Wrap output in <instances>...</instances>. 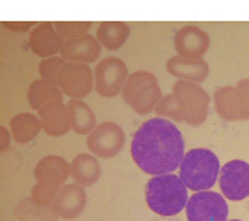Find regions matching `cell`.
<instances>
[{"mask_svg":"<svg viewBox=\"0 0 249 221\" xmlns=\"http://www.w3.org/2000/svg\"><path fill=\"white\" fill-rule=\"evenodd\" d=\"M53 25H54V30L60 34V37L63 40L77 39V37L86 36L89 28L93 27L91 21H56Z\"/></svg>","mask_w":249,"mask_h":221,"instance_id":"obj_25","label":"cell"},{"mask_svg":"<svg viewBox=\"0 0 249 221\" xmlns=\"http://www.w3.org/2000/svg\"><path fill=\"white\" fill-rule=\"evenodd\" d=\"M100 53H102V44L98 42L97 37L86 34V36L77 37V39L63 40L60 56L67 62L86 63L88 65L91 62H97Z\"/></svg>","mask_w":249,"mask_h":221,"instance_id":"obj_16","label":"cell"},{"mask_svg":"<svg viewBox=\"0 0 249 221\" xmlns=\"http://www.w3.org/2000/svg\"><path fill=\"white\" fill-rule=\"evenodd\" d=\"M219 188L225 199L240 202L249 197V164L244 160H231L221 167Z\"/></svg>","mask_w":249,"mask_h":221,"instance_id":"obj_12","label":"cell"},{"mask_svg":"<svg viewBox=\"0 0 249 221\" xmlns=\"http://www.w3.org/2000/svg\"><path fill=\"white\" fill-rule=\"evenodd\" d=\"M95 90L100 97L112 98L120 95L124 88V83L128 79V67L123 60L114 56L104 58L97 63L93 71Z\"/></svg>","mask_w":249,"mask_h":221,"instance_id":"obj_9","label":"cell"},{"mask_svg":"<svg viewBox=\"0 0 249 221\" xmlns=\"http://www.w3.org/2000/svg\"><path fill=\"white\" fill-rule=\"evenodd\" d=\"M214 109L225 121L249 120V79H240L235 86H221L213 95Z\"/></svg>","mask_w":249,"mask_h":221,"instance_id":"obj_7","label":"cell"},{"mask_svg":"<svg viewBox=\"0 0 249 221\" xmlns=\"http://www.w3.org/2000/svg\"><path fill=\"white\" fill-rule=\"evenodd\" d=\"M28 104L32 109L40 110L48 104H63V92L44 79H37L28 86Z\"/></svg>","mask_w":249,"mask_h":221,"instance_id":"obj_21","label":"cell"},{"mask_svg":"<svg viewBox=\"0 0 249 221\" xmlns=\"http://www.w3.org/2000/svg\"><path fill=\"white\" fill-rule=\"evenodd\" d=\"M86 202H88V197H86V191L83 186L63 184L58 190V193L54 195L51 207L58 214V218L71 221L85 211Z\"/></svg>","mask_w":249,"mask_h":221,"instance_id":"obj_14","label":"cell"},{"mask_svg":"<svg viewBox=\"0 0 249 221\" xmlns=\"http://www.w3.org/2000/svg\"><path fill=\"white\" fill-rule=\"evenodd\" d=\"M39 120L42 130L49 137H62L71 129V118L65 104H48L39 110Z\"/></svg>","mask_w":249,"mask_h":221,"instance_id":"obj_18","label":"cell"},{"mask_svg":"<svg viewBox=\"0 0 249 221\" xmlns=\"http://www.w3.org/2000/svg\"><path fill=\"white\" fill-rule=\"evenodd\" d=\"M71 176L79 186H93L102 176V167L95 155L81 153L71 164Z\"/></svg>","mask_w":249,"mask_h":221,"instance_id":"obj_19","label":"cell"},{"mask_svg":"<svg viewBox=\"0 0 249 221\" xmlns=\"http://www.w3.org/2000/svg\"><path fill=\"white\" fill-rule=\"evenodd\" d=\"M174 48L178 51V56L190 58V60H200L211 48L209 34L195 25H186L179 28L174 36Z\"/></svg>","mask_w":249,"mask_h":221,"instance_id":"obj_13","label":"cell"},{"mask_svg":"<svg viewBox=\"0 0 249 221\" xmlns=\"http://www.w3.org/2000/svg\"><path fill=\"white\" fill-rule=\"evenodd\" d=\"M69 118H71V129L79 135H89L97 129V118L91 107L85 100L71 98L67 104Z\"/></svg>","mask_w":249,"mask_h":221,"instance_id":"obj_20","label":"cell"},{"mask_svg":"<svg viewBox=\"0 0 249 221\" xmlns=\"http://www.w3.org/2000/svg\"><path fill=\"white\" fill-rule=\"evenodd\" d=\"M9 130L14 141L19 144H27L39 135L42 125H40L39 116L30 114V112H19L9 121Z\"/></svg>","mask_w":249,"mask_h":221,"instance_id":"obj_22","label":"cell"},{"mask_svg":"<svg viewBox=\"0 0 249 221\" xmlns=\"http://www.w3.org/2000/svg\"><path fill=\"white\" fill-rule=\"evenodd\" d=\"M209 93L200 84L178 81L172 86V93L161 97L155 110L158 118L186 123L190 127H200L209 116Z\"/></svg>","mask_w":249,"mask_h":221,"instance_id":"obj_2","label":"cell"},{"mask_svg":"<svg viewBox=\"0 0 249 221\" xmlns=\"http://www.w3.org/2000/svg\"><path fill=\"white\" fill-rule=\"evenodd\" d=\"M167 72L178 81H188V83H202L209 75V63L204 58L200 60H190L182 56H172L167 60Z\"/></svg>","mask_w":249,"mask_h":221,"instance_id":"obj_17","label":"cell"},{"mask_svg":"<svg viewBox=\"0 0 249 221\" xmlns=\"http://www.w3.org/2000/svg\"><path fill=\"white\" fill-rule=\"evenodd\" d=\"M228 221H242V220H228Z\"/></svg>","mask_w":249,"mask_h":221,"instance_id":"obj_29","label":"cell"},{"mask_svg":"<svg viewBox=\"0 0 249 221\" xmlns=\"http://www.w3.org/2000/svg\"><path fill=\"white\" fill-rule=\"evenodd\" d=\"M130 27L123 21H102L97 28L98 42L109 51H116L128 40Z\"/></svg>","mask_w":249,"mask_h":221,"instance_id":"obj_23","label":"cell"},{"mask_svg":"<svg viewBox=\"0 0 249 221\" xmlns=\"http://www.w3.org/2000/svg\"><path fill=\"white\" fill-rule=\"evenodd\" d=\"M147 207L155 214L163 218L176 216L182 209H186L188 203V188L181 181V177L176 174H163V176H153L146 184Z\"/></svg>","mask_w":249,"mask_h":221,"instance_id":"obj_3","label":"cell"},{"mask_svg":"<svg viewBox=\"0 0 249 221\" xmlns=\"http://www.w3.org/2000/svg\"><path fill=\"white\" fill-rule=\"evenodd\" d=\"M16 214L21 221H58V214L51 205H40L32 199L23 200L16 209Z\"/></svg>","mask_w":249,"mask_h":221,"instance_id":"obj_24","label":"cell"},{"mask_svg":"<svg viewBox=\"0 0 249 221\" xmlns=\"http://www.w3.org/2000/svg\"><path fill=\"white\" fill-rule=\"evenodd\" d=\"M0 133H2V144H0V149L2 151H5L7 147H9V144H11V130L9 129H5V127H2L0 129Z\"/></svg>","mask_w":249,"mask_h":221,"instance_id":"obj_28","label":"cell"},{"mask_svg":"<svg viewBox=\"0 0 249 221\" xmlns=\"http://www.w3.org/2000/svg\"><path fill=\"white\" fill-rule=\"evenodd\" d=\"M121 97L126 106H130L137 114L142 116L156 109L163 95H161L160 84L155 74L147 71H137L128 75Z\"/></svg>","mask_w":249,"mask_h":221,"instance_id":"obj_6","label":"cell"},{"mask_svg":"<svg viewBox=\"0 0 249 221\" xmlns=\"http://www.w3.org/2000/svg\"><path fill=\"white\" fill-rule=\"evenodd\" d=\"M219 172H221V165L218 156L211 149H204V147L188 151L179 167L181 181L186 184L188 190H193L195 193L211 190L219 179Z\"/></svg>","mask_w":249,"mask_h":221,"instance_id":"obj_4","label":"cell"},{"mask_svg":"<svg viewBox=\"0 0 249 221\" xmlns=\"http://www.w3.org/2000/svg\"><path fill=\"white\" fill-rule=\"evenodd\" d=\"M65 63L62 56H53V58H46L42 62L39 63V74H40V79L48 81V83L54 84L56 81V75L62 69V65Z\"/></svg>","mask_w":249,"mask_h":221,"instance_id":"obj_26","label":"cell"},{"mask_svg":"<svg viewBox=\"0 0 249 221\" xmlns=\"http://www.w3.org/2000/svg\"><path fill=\"white\" fill-rule=\"evenodd\" d=\"M54 86L62 90L63 95L83 100L95 88L93 71L86 63H76L65 60V63L62 65V69H60V72L56 75Z\"/></svg>","mask_w":249,"mask_h":221,"instance_id":"obj_8","label":"cell"},{"mask_svg":"<svg viewBox=\"0 0 249 221\" xmlns=\"http://www.w3.org/2000/svg\"><path fill=\"white\" fill-rule=\"evenodd\" d=\"M34 176H36V186L32 188L30 199L40 205H51L54 195L71 176V165L62 156L49 155L36 165Z\"/></svg>","mask_w":249,"mask_h":221,"instance_id":"obj_5","label":"cell"},{"mask_svg":"<svg viewBox=\"0 0 249 221\" xmlns=\"http://www.w3.org/2000/svg\"><path fill=\"white\" fill-rule=\"evenodd\" d=\"M124 130L114 121L97 125V129L86 139L88 149L97 158H114L124 147Z\"/></svg>","mask_w":249,"mask_h":221,"instance_id":"obj_11","label":"cell"},{"mask_svg":"<svg viewBox=\"0 0 249 221\" xmlns=\"http://www.w3.org/2000/svg\"><path fill=\"white\" fill-rule=\"evenodd\" d=\"M30 49L34 51V55L40 58H53L56 56V53L62 51L63 39L60 37L54 25L49 21L39 23L36 25V28L30 32V39H28Z\"/></svg>","mask_w":249,"mask_h":221,"instance_id":"obj_15","label":"cell"},{"mask_svg":"<svg viewBox=\"0 0 249 221\" xmlns=\"http://www.w3.org/2000/svg\"><path fill=\"white\" fill-rule=\"evenodd\" d=\"M130 151L135 165L149 176L172 174L186 155L181 130L165 118H153L141 125Z\"/></svg>","mask_w":249,"mask_h":221,"instance_id":"obj_1","label":"cell"},{"mask_svg":"<svg viewBox=\"0 0 249 221\" xmlns=\"http://www.w3.org/2000/svg\"><path fill=\"white\" fill-rule=\"evenodd\" d=\"M2 27L7 28V30H13V32H27V30H34L36 28V23L32 21H2Z\"/></svg>","mask_w":249,"mask_h":221,"instance_id":"obj_27","label":"cell"},{"mask_svg":"<svg viewBox=\"0 0 249 221\" xmlns=\"http://www.w3.org/2000/svg\"><path fill=\"white\" fill-rule=\"evenodd\" d=\"M188 221H228V203L216 191H196L186 203Z\"/></svg>","mask_w":249,"mask_h":221,"instance_id":"obj_10","label":"cell"}]
</instances>
